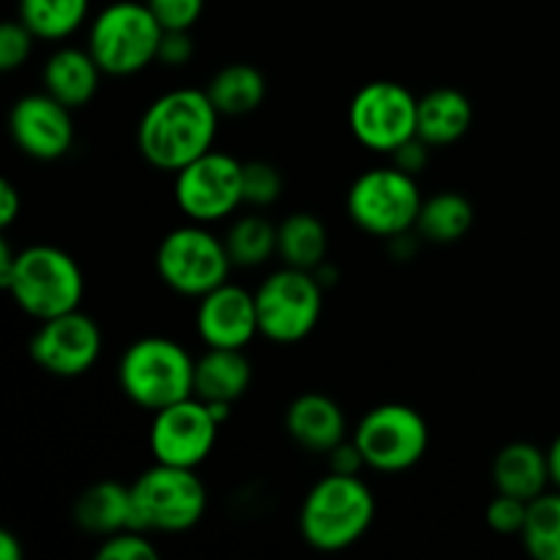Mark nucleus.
<instances>
[{"label":"nucleus","instance_id":"nucleus-1","mask_svg":"<svg viewBox=\"0 0 560 560\" xmlns=\"http://www.w3.org/2000/svg\"><path fill=\"white\" fill-rule=\"evenodd\" d=\"M219 109L208 91L175 88L153 98L137 124V148L151 167L178 173L208 153L219 135Z\"/></svg>","mask_w":560,"mask_h":560},{"label":"nucleus","instance_id":"nucleus-2","mask_svg":"<svg viewBox=\"0 0 560 560\" xmlns=\"http://www.w3.org/2000/svg\"><path fill=\"white\" fill-rule=\"evenodd\" d=\"M375 514V495L361 476L328 470L301 503L299 534L312 550L342 552L364 539Z\"/></svg>","mask_w":560,"mask_h":560},{"label":"nucleus","instance_id":"nucleus-3","mask_svg":"<svg viewBox=\"0 0 560 560\" xmlns=\"http://www.w3.org/2000/svg\"><path fill=\"white\" fill-rule=\"evenodd\" d=\"M0 284L14 304L38 323L80 310L85 295L80 262L52 244H33L16 252L14 268Z\"/></svg>","mask_w":560,"mask_h":560},{"label":"nucleus","instance_id":"nucleus-4","mask_svg":"<svg viewBox=\"0 0 560 560\" xmlns=\"http://www.w3.org/2000/svg\"><path fill=\"white\" fill-rule=\"evenodd\" d=\"M195 355L175 339L142 337L120 355L118 386L137 408L156 413L195 397Z\"/></svg>","mask_w":560,"mask_h":560},{"label":"nucleus","instance_id":"nucleus-5","mask_svg":"<svg viewBox=\"0 0 560 560\" xmlns=\"http://www.w3.org/2000/svg\"><path fill=\"white\" fill-rule=\"evenodd\" d=\"M164 27L145 0H115L88 25V49L109 77L140 74L159 60Z\"/></svg>","mask_w":560,"mask_h":560},{"label":"nucleus","instance_id":"nucleus-6","mask_svg":"<svg viewBox=\"0 0 560 560\" xmlns=\"http://www.w3.org/2000/svg\"><path fill=\"white\" fill-rule=\"evenodd\" d=\"M135 528L145 534H186L208 509V492L195 468L153 463L131 485Z\"/></svg>","mask_w":560,"mask_h":560},{"label":"nucleus","instance_id":"nucleus-7","mask_svg":"<svg viewBox=\"0 0 560 560\" xmlns=\"http://www.w3.org/2000/svg\"><path fill=\"white\" fill-rule=\"evenodd\" d=\"M233 268L224 235L213 233L211 224L186 222L159 241V279L186 299H202L219 284L230 282Z\"/></svg>","mask_w":560,"mask_h":560},{"label":"nucleus","instance_id":"nucleus-8","mask_svg":"<svg viewBox=\"0 0 560 560\" xmlns=\"http://www.w3.org/2000/svg\"><path fill=\"white\" fill-rule=\"evenodd\" d=\"M424 195L416 175L386 164L361 173L348 189V217L375 238H397L416 230Z\"/></svg>","mask_w":560,"mask_h":560},{"label":"nucleus","instance_id":"nucleus-9","mask_svg":"<svg viewBox=\"0 0 560 560\" xmlns=\"http://www.w3.org/2000/svg\"><path fill=\"white\" fill-rule=\"evenodd\" d=\"M323 293L315 271L282 266L268 273L255 290L262 337L273 345L304 342L320 323Z\"/></svg>","mask_w":560,"mask_h":560},{"label":"nucleus","instance_id":"nucleus-10","mask_svg":"<svg viewBox=\"0 0 560 560\" xmlns=\"http://www.w3.org/2000/svg\"><path fill=\"white\" fill-rule=\"evenodd\" d=\"M355 446L366 468L377 474H405L424 459L430 448V427L424 416L405 402L375 405L353 430Z\"/></svg>","mask_w":560,"mask_h":560},{"label":"nucleus","instance_id":"nucleus-11","mask_svg":"<svg viewBox=\"0 0 560 560\" xmlns=\"http://www.w3.org/2000/svg\"><path fill=\"white\" fill-rule=\"evenodd\" d=\"M348 124L359 145L392 156L419 135V96L402 82L372 80L350 98Z\"/></svg>","mask_w":560,"mask_h":560},{"label":"nucleus","instance_id":"nucleus-12","mask_svg":"<svg viewBox=\"0 0 560 560\" xmlns=\"http://www.w3.org/2000/svg\"><path fill=\"white\" fill-rule=\"evenodd\" d=\"M175 206L189 222L217 224L235 217L244 200V162L211 148L175 173Z\"/></svg>","mask_w":560,"mask_h":560},{"label":"nucleus","instance_id":"nucleus-13","mask_svg":"<svg viewBox=\"0 0 560 560\" xmlns=\"http://www.w3.org/2000/svg\"><path fill=\"white\" fill-rule=\"evenodd\" d=\"M222 421L202 399L186 397L156 410L148 432V446L156 463L178 468H200L217 448Z\"/></svg>","mask_w":560,"mask_h":560},{"label":"nucleus","instance_id":"nucleus-14","mask_svg":"<svg viewBox=\"0 0 560 560\" xmlns=\"http://www.w3.org/2000/svg\"><path fill=\"white\" fill-rule=\"evenodd\" d=\"M102 355V328L91 315L74 310L38 323L31 337V359L55 377H80Z\"/></svg>","mask_w":560,"mask_h":560},{"label":"nucleus","instance_id":"nucleus-15","mask_svg":"<svg viewBox=\"0 0 560 560\" xmlns=\"http://www.w3.org/2000/svg\"><path fill=\"white\" fill-rule=\"evenodd\" d=\"M74 109L47 91L25 93L9 113V135L25 156L36 162L63 159L74 145Z\"/></svg>","mask_w":560,"mask_h":560},{"label":"nucleus","instance_id":"nucleus-16","mask_svg":"<svg viewBox=\"0 0 560 560\" xmlns=\"http://www.w3.org/2000/svg\"><path fill=\"white\" fill-rule=\"evenodd\" d=\"M195 326L206 348L246 350V345L260 334L255 293L233 282L219 284L197 299Z\"/></svg>","mask_w":560,"mask_h":560},{"label":"nucleus","instance_id":"nucleus-17","mask_svg":"<svg viewBox=\"0 0 560 560\" xmlns=\"http://www.w3.org/2000/svg\"><path fill=\"white\" fill-rule=\"evenodd\" d=\"M284 430L312 454H328L334 446L348 441V419L337 399L328 394H301L284 410Z\"/></svg>","mask_w":560,"mask_h":560},{"label":"nucleus","instance_id":"nucleus-18","mask_svg":"<svg viewBox=\"0 0 560 560\" xmlns=\"http://www.w3.org/2000/svg\"><path fill=\"white\" fill-rule=\"evenodd\" d=\"M104 71L88 47H58L42 69V91L71 109L93 102Z\"/></svg>","mask_w":560,"mask_h":560},{"label":"nucleus","instance_id":"nucleus-19","mask_svg":"<svg viewBox=\"0 0 560 560\" xmlns=\"http://www.w3.org/2000/svg\"><path fill=\"white\" fill-rule=\"evenodd\" d=\"M492 485L495 492H506L528 503L545 495L552 485L547 452L528 441L506 443L492 459Z\"/></svg>","mask_w":560,"mask_h":560},{"label":"nucleus","instance_id":"nucleus-20","mask_svg":"<svg viewBox=\"0 0 560 560\" xmlns=\"http://www.w3.org/2000/svg\"><path fill=\"white\" fill-rule=\"evenodd\" d=\"M252 386L244 350L206 348L195 364V397L208 405H235Z\"/></svg>","mask_w":560,"mask_h":560},{"label":"nucleus","instance_id":"nucleus-21","mask_svg":"<svg viewBox=\"0 0 560 560\" xmlns=\"http://www.w3.org/2000/svg\"><path fill=\"white\" fill-rule=\"evenodd\" d=\"M474 124V104L459 88H432L419 96V137L432 148L463 140Z\"/></svg>","mask_w":560,"mask_h":560},{"label":"nucleus","instance_id":"nucleus-22","mask_svg":"<svg viewBox=\"0 0 560 560\" xmlns=\"http://www.w3.org/2000/svg\"><path fill=\"white\" fill-rule=\"evenodd\" d=\"M74 523L85 534L113 536L118 530L135 528V501L131 487L120 481H96L74 503Z\"/></svg>","mask_w":560,"mask_h":560},{"label":"nucleus","instance_id":"nucleus-23","mask_svg":"<svg viewBox=\"0 0 560 560\" xmlns=\"http://www.w3.org/2000/svg\"><path fill=\"white\" fill-rule=\"evenodd\" d=\"M208 96L224 118H241L262 107L268 96V82L257 66L228 63L208 82Z\"/></svg>","mask_w":560,"mask_h":560},{"label":"nucleus","instance_id":"nucleus-24","mask_svg":"<svg viewBox=\"0 0 560 560\" xmlns=\"http://www.w3.org/2000/svg\"><path fill=\"white\" fill-rule=\"evenodd\" d=\"M328 230L315 213H290L277 224V257L290 268L315 271L328 260Z\"/></svg>","mask_w":560,"mask_h":560},{"label":"nucleus","instance_id":"nucleus-25","mask_svg":"<svg viewBox=\"0 0 560 560\" xmlns=\"http://www.w3.org/2000/svg\"><path fill=\"white\" fill-rule=\"evenodd\" d=\"M16 14L36 42L60 44L85 25L91 0H20Z\"/></svg>","mask_w":560,"mask_h":560},{"label":"nucleus","instance_id":"nucleus-26","mask_svg":"<svg viewBox=\"0 0 560 560\" xmlns=\"http://www.w3.org/2000/svg\"><path fill=\"white\" fill-rule=\"evenodd\" d=\"M474 219L476 213L468 197L459 191H441V195L424 197L416 233L432 244H454L470 233Z\"/></svg>","mask_w":560,"mask_h":560},{"label":"nucleus","instance_id":"nucleus-27","mask_svg":"<svg viewBox=\"0 0 560 560\" xmlns=\"http://www.w3.org/2000/svg\"><path fill=\"white\" fill-rule=\"evenodd\" d=\"M230 260L241 268H257L277 255V224L260 213H244L224 233Z\"/></svg>","mask_w":560,"mask_h":560},{"label":"nucleus","instance_id":"nucleus-28","mask_svg":"<svg viewBox=\"0 0 560 560\" xmlns=\"http://www.w3.org/2000/svg\"><path fill=\"white\" fill-rule=\"evenodd\" d=\"M520 539L534 560H560V490H547L528 503Z\"/></svg>","mask_w":560,"mask_h":560},{"label":"nucleus","instance_id":"nucleus-29","mask_svg":"<svg viewBox=\"0 0 560 560\" xmlns=\"http://www.w3.org/2000/svg\"><path fill=\"white\" fill-rule=\"evenodd\" d=\"M284 178L271 162H244V200L252 208H268L282 197Z\"/></svg>","mask_w":560,"mask_h":560},{"label":"nucleus","instance_id":"nucleus-30","mask_svg":"<svg viewBox=\"0 0 560 560\" xmlns=\"http://www.w3.org/2000/svg\"><path fill=\"white\" fill-rule=\"evenodd\" d=\"M159 550L151 541V534L137 528L118 530L113 536H104L96 550V560H156Z\"/></svg>","mask_w":560,"mask_h":560},{"label":"nucleus","instance_id":"nucleus-31","mask_svg":"<svg viewBox=\"0 0 560 560\" xmlns=\"http://www.w3.org/2000/svg\"><path fill=\"white\" fill-rule=\"evenodd\" d=\"M485 517H487V525H490L495 534L520 536L523 534L525 517H528V501L506 495V492H498V495L490 501V506H487Z\"/></svg>","mask_w":560,"mask_h":560},{"label":"nucleus","instance_id":"nucleus-32","mask_svg":"<svg viewBox=\"0 0 560 560\" xmlns=\"http://www.w3.org/2000/svg\"><path fill=\"white\" fill-rule=\"evenodd\" d=\"M33 42H36V36L27 31L25 22H3V25H0V69H22L33 52Z\"/></svg>","mask_w":560,"mask_h":560},{"label":"nucleus","instance_id":"nucleus-33","mask_svg":"<svg viewBox=\"0 0 560 560\" xmlns=\"http://www.w3.org/2000/svg\"><path fill=\"white\" fill-rule=\"evenodd\" d=\"M164 31H191L206 11V0H145Z\"/></svg>","mask_w":560,"mask_h":560},{"label":"nucleus","instance_id":"nucleus-34","mask_svg":"<svg viewBox=\"0 0 560 560\" xmlns=\"http://www.w3.org/2000/svg\"><path fill=\"white\" fill-rule=\"evenodd\" d=\"M195 55V38L191 31H164L162 44H159V63L164 66H186Z\"/></svg>","mask_w":560,"mask_h":560},{"label":"nucleus","instance_id":"nucleus-35","mask_svg":"<svg viewBox=\"0 0 560 560\" xmlns=\"http://www.w3.org/2000/svg\"><path fill=\"white\" fill-rule=\"evenodd\" d=\"M328 459V470L331 474H342V476H361V470H370L366 468V459L361 454V448L355 446V441H342L339 446H334L331 452L326 454Z\"/></svg>","mask_w":560,"mask_h":560},{"label":"nucleus","instance_id":"nucleus-36","mask_svg":"<svg viewBox=\"0 0 560 560\" xmlns=\"http://www.w3.org/2000/svg\"><path fill=\"white\" fill-rule=\"evenodd\" d=\"M430 151L432 145H427V142L416 135L413 140H408L405 145H399L397 151L392 153V164L410 175H421L427 170V164H430Z\"/></svg>","mask_w":560,"mask_h":560},{"label":"nucleus","instance_id":"nucleus-37","mask_svg":"<svg viewBox=\"0 0 560 560\" xmlns=\"http://www.w3.org/2000/svg\"><path fill=\"white\" fill-rule=\"evenodd\" d=\"M22 213V195L11 180H0V228L9 230Z\"/></svg>","mask_w":560,"mask_h":560},{"label":"nucleus","instance_id":"nucleus-38","mask_svg":"<svg viewBox=\"0 0 560 560\" xmlns=\"http://www.w3.org/2000/svg\"><path fill=\"white\" fill-rule=\"evenodd\" d=\"M25 547H22L20 536L11 530H0V560H22Z\"/></svg>","mask_w":560,"mask_h":560},{"label":"nucleus","instance_id":"nucleus-39","mask_svg":"<svg viewBox=\"0 0 560 560\" xmlns=\"http://www.w3.org/2000/svg\"><path fill=\"white\" fill-rule=\"evenodd\" d=\"M547 463H550L552 487H556V490H560V435L550 443V448H547Z\"/></svg>","mask_w":560,"mask_h":560}]
</instances>
